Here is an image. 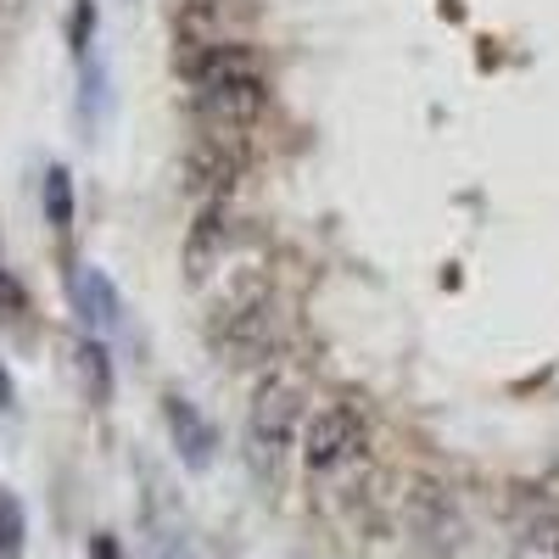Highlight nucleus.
<instances>
[{"label": "nucleus", "instance_id": "nucleus-9", "mask_svg": "<svg viewBox=\"0 0 559 559\" xmlns=\"http://www.w3.org/2000/svg\"><path fill=\"white\" fill-rule=\"evenodd\" d=\"M224 247H229V213H224V202H202L191 241H185V280H207L213 263L224 258Z\"/></svg>", "mask_w": 559, "mask_h": 559}, {"label": "nucleus", "instance_id": "nucleus-8", "mask_svg": "<svg viewBox=\"0 0 559 559\" xmlns=\"http://www.w3.org/2000/svg\"><path fill=\"white\" fill-rule=\"evenodd\" d=\"M163 419H168V442H174L179 464L207 471V464L218 459V431H213V419H207L197 403H185L179 392H168V397H163Z\"/></svg>", "mask_w": 559, "mask_h": 559}, {"label": "nucleus", "instance_id": "nucleus-12", "mask_svg": "<svg viewBox=\"0 0 559 559\" xmlns=\"http://www.w3.org/2000/svg\"><path fill=\"white\" fill-rule=\"evenodd\" d=\"M102 112H107V62L90 51V57L79 62V123L96 129Z\"/></svg>", "mask_w": 559, "mask_h": 559}, {"label": "nucleus", "instance_id": "nucleus-15", "mask_svg": "<svg viewBox=\"0 0 559 559\" xmlns=\"http://www.w3.org/2000/svg\"><path fill=\"white\" fill-rule=\"evenodd\" d=\"M17 408V392H12V376H7V364H0V414H12Z\"/></svg>", "mask_w": 559, "mask_h": 559}, {"label": "nucleus", "instance_id": "nucleus-11", "mask_svg": "<svg viewBox=\"0 0 559 559\" xmlns=\"http://www.w3.org/2000/svg\"><path fill=\"white\" fill-rule=\"evenodd\" d=\"M45 224H51L57 229V236H68V229H73V213H79V202H73V174L62 168V163H51V168H45Z\"/></svg>", "mask_w": 559, "mask_h": 559}, {"label": "nucleus", "instance_id": "nucleus-17", "mask_svg": "<svg viewBox=\"0 0 559 559\" xmlns=\"http://www.w3.org/2000/svg\"><path fill=\"white\" fill-rule=\"evenodd\" d=\"M0 302H23V297H17V286H12V274H7V269H0Z\"/></svg>", "mask_w": 559, "mask_h": 559}, {"label": "nucleus", "instance_id": "nucleus-16", "mask_svg": "<svg viewBox=\"0 0 559 559\" xmlns=\"http://www.w3.org/2000/svg\"><path fill=\"white\" fill-rule=\"evenodd\" d=\"M90 559H118V543L112 537H96V543H90Z\"/></svg>", "mask_w": 559, "mask_h": 559}, {"label": "nucleus", "instance_id": "nucleus-10", "mask_svg": "<svg viewBox=\"0 0 559 559\" xmlns=\"http://www.w3.org/2000/svg\"><path fill=\"white\" fill-rule=\"evenodd\" d=\"M73 376H79V392L90 403H112V358H107L102 336H79L73 342Z\"/></svg>", "mask_w": 559, "mask_h": 559}, {"label": "nucleus", "instance_id": "nucleus-3", "mask_svg": "<svg viewBox=\"0 0 559 559\" xmlns=\"http://www.w3.org/2000/svg\"><path fill=\"white\" fill-rule=\"evenodd\" d=\"M241 163H247V129L202 123V134L191 140V163H185V174H191V191L202 202H224V191L236 185Z\"/></svg>", "mask_w": 559, "mask_h": 559}, {"label": "nucleus", "instance_id": "nucleus-14", "mask_svg": "<svg viewBox=\"0 0 559 559\" xmlns=\"http://www.w3.org/2000/svg\"><path fill=\"white\" fill-rule=\"evenodd\" d=\"M68 45H73V57H79V62L90 57V45H96V0H73V17H68Z\"/></svg>", "mask_w": 559, "mask_h": 559}, {"label": "nucleus", "instance_id": "nucleus-5", "mask_svg": "<svg viewBox=\"0 0 559 559\" xmlns=\"http://www.w3.org/2000/svg\"><path fill=\"white\" fill-rule=\"evenodd\" d=\"M403 509H408V532H414V543L426 548V554H453V548H459L464 521H459V503H453V492H448L442 481L414 476Z\"/></svg>", "mask_w": 559, "mask_h": 559}, {"label": "nucleus", "instance_id": "nucleus-4", "mask_svg": "<svg viewBox=\"0 0 559 559\" xmlns=\"http://www.w3.org/2000/svg\"><path fill=\"white\" fill-rule=\"evenodd\" d=\"M364 437H369V419H364V408H358L353 397H342V403H324V408H319V419L308 426V442H302L308 471H313V476H324V471H342V464L364 448Z\"/></svg>", "mask_w": 559, "mask_h": 559}, {"label": "nucleus", "instance_id": "nucleus-1", "mask_svg": "<svg viewBox=\"0 0 559 559\" xmlns=\"http://www.w3.org/2000/svg\"><path fill=\"white\" fill-rule=\"evenodd\" d=\"M280 336H286V319H280V302L269 292L236 297L229 308H218L207 319V342H213V353L229 369H247V364L274 358L280 353Z\"/></svg>", "mask_w": 559, "mask_h": 559}, {"label": "nucleus", "instance_id": "nucleus-18", "mask_svg": "<svg viewBox=\"0 0 559 559\" xmlns=\"http://www.w3.org/2000/svg\"><path fill=\"white\" fill-rule=\"evenodd\" d=\"M129 7H134V0H129Z\"/></svg>", "mask_w": 559, "mask_h": 559}, {"label": "nucleus", "instance_id": "nucleus-13", "mask_svg": "<svg viewBox=\"0 0 559 559\" xmlns=\"http://www.w3.org/2000/svg\"><path fill=\"white\" fill-rule=\"evenodd\" d=\"M23 537H28V515L12 487H0V559H17L23 554Z\"/></svg>", "mask_w": 559, "mask_h": 559}, {"label": "nucleus", "instance_id": "nucleus-6", "mask_svg": "<svg viewBox=\"0 0 559 559\" xmlns=\"http://www.w3.org/2000/svg\"><path fill=\"white\" fill-rule=\"evenodd\" d=\"M269 107L263 73H229V79H202L197 84V123L218 129H252Z\"/></svg>", "mask_w": 559, "mask_h": 559}, {"label": "nucleus", "instance_id": "nucleus-2", "mask_svg": "<svg viewBox=\"0 0 559 559\" xmlns=\"http://www.w3.org/2000/svg\"><path fill=\"white\" fill-rule=\"evenodd\" d=\"M302 381L297 376H269L258 392H252V408H247V459L258 476H274L280 453L292 448L297 426H302Z\"/></svg>", "mask_w": 559, "mask_h": 559}, {"label": "nucleus", "instance_id": "nucleus-7", "mask_svg": "<svg viewBox=\"0 0 559 559\" xmlns=\"http://www.w3.org/2000/svg\"><path fill=\"white\" fill-rule=\"evenodd\" d=\"M68 297H73V313H79V324H84L90 336L123 331V297H118V286H112L107 269L79 263V269L68 274Z\"/></svg>", "mask_w": 559, "mask_h": 559}]
</instances>
